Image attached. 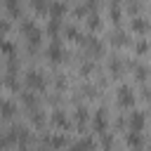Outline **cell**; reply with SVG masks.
I'll list each match as a JSON object with an SVG mask.
<instances>
[{"label": "cell", "mask_w": 151, "mask_h": 151, "mask_svg": "<svg viewBox=\"0 0 151 151\" xmlns=\"http://www.w3.org/2000/svg\"><path fill=\"white\" fill-rule=\"evenodd\" d=\"M116 101H118V106H123V109H130L132 104H134V90H132V85H118V90H116Z\"/></svg>", "instance_id": "cell-1"}, {"label": "cell", "mask_w": 151, "mask_h": 151, "mask_svg": "<svg viewBox=\"0 0 151 151\" xmlns=\"http://www.w3.org/2000/svg\"><path fill=\"white\" fill-rule=\"evenodd\" d=\"M19 28H21V33H24V35L28 38V42H31V47L40 42V35H42V33H40V28L35 26V21H33V19H24Z\"/></svg>", "instance_id": "cell-2"}, {"label": "cell", "mask_w": 151, "mask_h": 151, "mask_svg": "<svg viewBox=\"0 0 151 151\" xmlns=\"http://www.w3.org/2000/svg\"><path fill=\"white\" fill-rule=\"evenodd\" d=\"M26 85H28V90H42V87H45V76H42L40 71L31 68V71L26 73Z\"/></svg>", "instance_id": "cell-3"}, {"label": "cell", "mask_w": 151, "mask_h": 151, "mask_svg": "<svg viewBox=\"0 0 151 151\" xmlns=\"http://www.w3.org/2000/svg\"><path fill=\"white\" fill-rule=\"evenodd\" d=\"M92 125H94V132H99V134L106 132V127H109V113H106V109H99V111L94 113Z\"/></svg>", "instance_id": "cell-4"}, {"label": "cell", "mask_w": 151, "mask_h": 151, "mask_svg": "<svg viewBox=\"0 0 151 151\" xmlns=\"http://www.w3.org/2000/svg\"><path fill=\"white\" fill-rule=\"evenodd\" d=\"M144 125H146V116H144V111L134 109V111L130 113V130H132V132H142Z\"/></svg>", "instance_id": "cell-5"}, {"label": "cell", "mask_w": 151, "mask_h": 151, "mask_svg": "<svg viewBox=\"0 0 151 151\" xmlns=\"http://www.w3.org/2000/svg\"><path fill=\"white\" fill-rule=\"evenodd\" d=\"M130 26H132V31L139 33V35H146V33L151 31V24H149L144 17H134V19L130 21Z\"/></svg>", "instance_id": "cell-6"}, {"label": "cell", "mask_w": 151, "mask_h": 151, "mask_svg": "<svg viewBox=\"0 0 151 151\" xmlns=\"http://www.w3.org/2000/svg\"><path fill=\"white\" fill-rule=\"evenodd\" d=\"M85 45H87V50H90L92 54H97V57L104 54V42H101L99 38H94V35H85Z\"/></svg>", "instance_id": "cell-7"}, {"label": "cell", "mask_w": 151, "mask_h": 151, "mask_svg": "<svg viewBox=\"0 0 151 151\" xmlns=\"http://www.w3.org/2000/svg\"><path fill=\"white\" fill-rule=\"evenodd\" d=\"M47 59L50 61H61L64 59V47L57 42V38L50 42V47H47Z\"/></svg>", "instance_id": "cell-8"}, {"label": "cell", "mask_w": 151, "mask_h": 151, "mask_svg": "<svg viewBox=\"0 0 151 151\" xmlns=\"http://www.w3.org/2000/svg\"><path fill=\"white\" fill-rule=\"evenodd\" d=\"M50 12H52V17H64L66 14V2L64 0H54V2H50Z\"/></svg>", "instance_id": "cell-9"}, {"label": "cell", "mask_w": 151, "mask_h": 151, "mask_svg": "<svg viewBox=\"0 0 151 151\" xmlns=\"http://www.w3.org/2000/svg\"><path fill=\"white\" fill-rule=\"evenodd\" d=\"M59 31H61V19H59V17H50V21H47V33H50L52 38H57Z\"/></svg>", "instance_id": "cell-10"}, {"label": "cell", "mask_w": 151, "mask_h": 151, "mask_svg": "<svg viewBox=\"0 0 151 151\" xmlns=\"http://www.w3.org/2000/svg\"><path fill=\"white\" fill-rule=\"evenodd\" d=\"M125 142H127V146H132V149H139L142 146V132H127L125 134Z\"/></svg>", "instance_id": "cell-11"}, {"label": "cell", "mask_w": 151, "mask_h": 151, "mask_svg": "<svg viewBox=\"0 0 151 151\" xmlns=\"http://www.w3.org/2000/svg\"><path fill=\"white\" fill-rule=\"evenodd\" d=\"M66 38H68L71 42H85V35H83L76 26H68V28H66Z\"/></svg>", "instance_id": "cell-12"}, {"label": "cell", "mask_w": 151, "mask_h": 151, "mask_svg": "<svg viewBox=\"0 0 151 151\" xmlns=\"http://www.w3.org/2000/svg\"><path fill=\"white\" fill-rule=\"evenodd\" d=\"M52 123H54V125H59V127H64V130L68 127V118H66V113H64V111H54V113H52Z\"/></svg>", "instance_id": "cell-13"}, {"label": "cell", "mask_w": 151, "mask_h": 151, "mask_svg": "<svg viewBox=\"0 0 151 151\" xmlns=\"http://www.w3.org/2000/svg\"><path fill=\"white\" fill-rule=\"evenodd\" d=\"M109 71H111L116 78L123 73V64H120V59H118V57H111V59H109Z\"/></svg>", "instance_id": "cell-14"}, {"label": "cell", "mask_w": 151, "mask_h": 151, "mask_svg": "<svg viewBox=\"0 0 151 151\" xmlns=\"http://www.w3.org/2000/svg\"><path fill=\"white\" fill-rule=\"evenodd\" d=\"M21 101H24V104H26V106H28L31 111H33V109H35V104H38V99H35V94H33V90H28V92H24V94H21Z\"/></svg>", "instance_id": "cell-15"}, {"label": "cell", "mask_w": 151, "mask_h": 151, "mask_svg": "<svg viewBox=\"0 0 151 151\" xmlns=\"http://www.w3.org/2000/svg\"><path fill=\"white\" fill-rule=\"evenodd\" d=\"M87 26H90L92 31L101 28V19H99V14H97V12H90V14H87Z\"/></svg>", "instance_id": "cell-16"}, {"label": "cell", "mask_w": 151, "mask_h": 151, "mask_svg": "<svg viewBox=\"0 0 151 151\" xmlns=\"http://www.w3.org/2000/svg\"><path fill=\"white\" fill-rule=\"evenodd\" d=\"M12 116H14V104H12L9 99H5V101H2V118L9 120Z\"/></svg>", "instance_id": "cell-17"}, {"label": "cell", "mask_w": 151, "mask_h": 151, "mask_svg": "<svg viewBox=\"0 0 151 151\" xmlns=\"http://www.w3.org/2000/svg\"><path fill=\"white\" fill-rule=\"evenodd\" d=\"M109 14H111V21L118 26V24H120V17H123V12H120V5H111Z\"/></svg>", "instance_id": "cell-18"}, {"label": "cell", "mask_w": 151, "mask_h": 151, "mask_svg": "<svg viewBox=\"0 0 151 151\" xmlns=\"http://www.w3.org/2000/svg\"><path fill=\"white\" fill-rule=\"evenodd\" d=\"M134 76H137V80H146L149 78V68L144 64H134Z\"/></svg>", "instance_id": "cell-19"}, {"label": "cell", "mask_w": 151, "mask_h": 151, "mask_svg": "<svg viewBox=\"0 0 151 151\" xmlns=\"http://www.w3.org/2000/svg\"><path fill=\"white\" fill-rule=\"evenodd\" d=\"M5 7H7V12L12 14V17H19V0H5Z\"/></svg>", "instance_id": "cell-20"}, {"label": "cell", "mask_w": 151, "mask_h": 151, "mask_svg": "<svg viewBox=\"0 0 151 151\" xmlns=\"http://www.w3.org/2000/svg\"><path fill=\"white\" fill-rule=\"evenodd\" d=\"M111 42H113V45H125V42H127V35H125L123 31H116V33H111Z\"/></svg>", "instance_id": "cell-21"}, {"label": "cell", "mask_w": 151, "mask_h": 151, "mask_svg": "<svg viewBox=\"0 0 151 151\" xmlns=\"http://www.w3.org/2000/svg\"><path fill=\"white\" fill-rule=\"evenodd\" d=\"M149 50H151V45H149L144 38H139V40L134 42V52H137V54H144V52H149Z\"/></svg>", "instance_id": "cell-22"}, {"label": "cell", "mask_w": 151, "mask_h": 151, "mask_svg": "<svg viewBox=\"0 0 151 151\" xmlns=\"http://www.w3.org/2000/svg\"><path fill=\"white\" fill-rule=\"evenodd\" d=\"M31 120H33L35 125H42V123H45V113H42L40 109H33V111H31Z\"/></svg>", "instance_id": "cell-23"}, {"label": "cell", "mask_w": 151, "mask_h": 151, "mask_svg": "<svg viewBox=\"0 0 151 151\" xmlns=\"http://www.w3.org/2000/svg\"><path fill=\"white\" fill-rule=\"evenodd\" d=\"M66 142H68V139H66L64 134H54V137H50V144H52L54 149H59V146H64Z\"/></svg>", "instance_id": "cell-24"}, {"label": "cell", "mask_w": 151, "mask_h": 151, "mask_svg": "<svg viewBox=\"0 0 151 151\" xmlns=\"http://www.w3.org/2000/svg\"><path fill=\"white\" fill-rule=\"evenodd\" d=\"M76 120H78L80 125L87 120V109H85V106H78V109H76Z\"/></svg>", "instance_id": "cell-25"}, {"label": "cell", "mask_w": 151, "mask_h": 151, "mask_svg": "<svg viewBox=\"0 0 151 151\" xmlns=\"http://www.w3.org/2000/svg\"><path fill=\"white\" fill-rule=\"evenodd\" d=\"M111 144H113V137H111L109 132H104V134H101V146H104V149H111Z\"/></svg>", "instance_id": "cell-26"}, {"label": "cell", "mask_w": 151, "mask_h": 151, "mask_svg": "<svg viewBox=\"0 0 151 151\" xmlns=\"http://www.w3.org/2000/svg\"><path fill=\"white\" fill-rule=\"evenodd\" d=\"M31 5H33V9H38V12H45L47 0H31Z\"/></svg>", "instance_id": "cell-27"}, {"label": "cell", "mask_w": 151, "mask_h": 151, "mask_svg": "<svg viewBox=\"0 0 151 151\" xmlns=\"http://www.w3.org/2000/svg\"><path fill=\"white\" fill-rule=\"evenodd\" d=\"M90 71H92V64H83V66H80V73H83V76H87Z\"/></svg>", "instance_id": "cell-28"}, {"label": "cell", "mask_w": 151, "mask_h": 151, "mask_svg": "<svg viewBox=\"0 0 151 151\" xmlns=\"http://www.w3.org/2000/svg\"><path fill=\"white\" fill-rule=\"evenodd\" d=\"M71 151H83V149H80V144H78V142H76V144H73V146H71Z\"/></svg>", "instance_id": "cell-29"}, {"label": "cell", "mask_w": 151, "mask_h": 151, "mask_svg": "<svg viewBox=\"0 0 151 151\" xmlns=\"http://www.w3.org/2000/svg\"><path fill=\"white\" fill-rule=\"evenodd\" d=\"M144 94H146V99H149V101H151V90H146V92H144Z\"/></svg>", "instance_id": "cell-30"}, {"label": "cell", "mask_w": 151, "mask_h": 151, "mask_svg": "<svg viewBox=\"0 0 151 151\" xmlns=\"http://www.w3.org/2000/svg\"><path fill=\"white\" fill-rule=\"evenodd\" d=\"M21 151H28V149H24V146H21Z\"/></svg>", "instance_id": "cell-31"}, {"label": "cell", "mask_w": 151, "mask_h": 151, "mask_svg": "<svg viewBox=\"0 0 151 151\" xmlns=\"http://www.w3.org/2000/svg\"><path fill=\"white\" fill-rule=\"evenodd\" d=\"M132 151H139V149H132Z\"/></svg>", "instance_id": "cell-32"}]
</instances>
